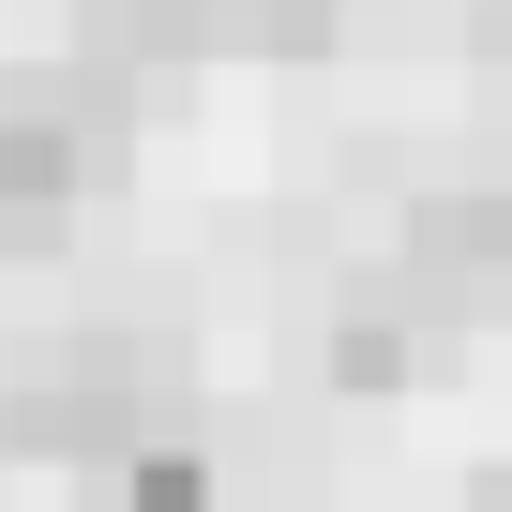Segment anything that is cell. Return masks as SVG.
<instances>
[{
	"label": "cell",
	"mask_w": 512,
	"mask_h": 512,
	"mask_svg": "<svg viewBox=\"0 0 512 512\" xmlns=\"http://www.w3.org/2000/svg\"><path fill=\"white\" fill-rule=\"evenodd\" d=\"M151 407H166L151 347H61V362L16 392V452H61V467H121V452L151 437Z\"/></svg>",
	"instance_id": "cell-1"
},
{
	"label": "cell",
	"mask_w": 512,
	"mask_h": 512,
	"mask_svg": "<svg viewBox=\"0 0 512 512\" xmlns=\"http://www.w3.org/2000/svg\"><path fill=\"white\" fill-rule=\"evenodd\" d=\"M407 302H422V317L512 302V196H422V211H407Z\"/></svg>",
	"instance_id": "cell-2"
},
{
	"label": "cell",
	"mask_w": 512,
	"mask_h": 512,
	"mask_svg": "<svg viewBox=\"0 0 512 512\" xmlns=\"http://www.w3.org/2000/svg\"><path fill=\"white\" fill-rule=\"evenodd\" d=\"M76 166H91V136L61 121V91H16V106H0V241H31V226H61Z\"/></svg>",
	"instance_id": "cell-3"
},
{
	"label": "cell",
	"mask_w": 512,
	"mask_h": 512,
	"mask_svg": "<svg viewBox=\"0 0 512 512\" xmlns=\"http://www.w3.org/2000/svg\"><path fill=\"white\" fill-rule=\"evenodd\" d=\"M121 512H211V467L166 452V437H136V452H121Z\"/></svg>",
	"instance_id": "cell-4"
},
{
	"label": "cell",
	"mask_w": 512,
	"mask_h": 512,
	"mask_svg": "<svg viewBox=\"0 0 512 512\" xmlns=\"http://www.w3.org/2000/svg\"><path fill=\"white\" fill-rule=\"evenodd\" d=\"M332 377H347V392H392V377H407V332H392V317H347V332H332Z\"/></svg>",
	"instance_id": "cell-5"
}]
</instances>
